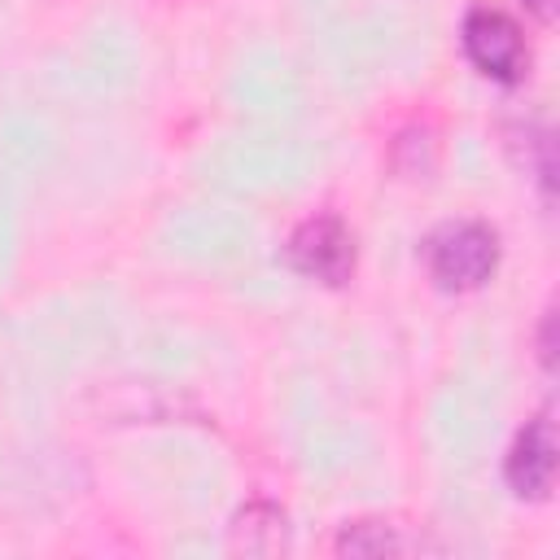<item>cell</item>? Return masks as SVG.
<instances>
[{
    "instance_id": "6da1fadb",
    "label": "cell",
    "mask_w": 560,
    "mask_h": 560,
    "mask_svg": "<svg viewBox=\"0 0 560 560\" xmlns=\"http://www.w3.org/2000/svg\"><path fill=\"white\" fill-rule=\"evenodd\" d=\"M424 267L442 293H472L499 267V232L481 219H455L429 232Z\"/></svg>"
},
{
    "instance_id": "7a4b0ae2",
    "label": "cell",
    "mask_w": 560,
    "mask_h": 560,
    "mask_svg": "<svg viewBox=\"0 0 560 560\" xmlns=\"http://www.w3.org/2000/svg\"><path fill=\"white\" fill-rule=\"evenodd\" d=\"M284 262L306 280L341 289L354 276V232H350V223L332 210L306 214L284 241Z\"/></svg>"
},
{
    "instance_id": "3957f363",
    "label": "cell",
    "mask_w": 560,
    "mask_h": 560,
    "mask_svg": "<svg viewBox=\"0 0 560 560\" xmlns=\"http://www.w3.org/2000/svg\"><path fill=\"white\" fill-rule=\"evenodd\" d=\"M459 39H464V57L494 83H521L525 66H529V44L521 35V26L503 13V9H490V4H472L464 13V26H459Z\"/></svg>"
},
{
    "instance_id": "277c9868",
    "label": "cell",
    "mask_w": 560,
    "mask_h": 560,
    "mask_svg": "<svg viewBox=\"0 0 560 560\" xmlns=\"http://www.w3.org/2000/svg\"><path fill=\"white\" fill-rule=\"evenodd\" d=\"M556 451L560 446H556V420H551V411L529 416L516 429V438H512V446L503 455V481H508V490L516 499L542 503L551 494V486H556Z\"/></svg>"
},
{
    "instance_id": "5b68a950",
    "label": "cell",
    "mask_w": 560,
    "mask_h": 560,
    "mask_svg": "<svg viewBox=\"0 0 560 560\" xmlns=\"http://www.w3.org/2000/svg\"><path fill=\"white\" fill-rule=\"evenodd\" d=\"M332 551L337 556H411V551H424V538H411L402 525H389V521H350L341 525Z\"/></svg>"
},
{
    "instance_id": "8992f818",
    "label": "cell",
    "mask_w": 560,
    "mask_h": 560,
    "mask_svg": "<svg viewBox=\"0 0 560 560\" xmlns=\"http://www.w3.org/2000/svg\"><path fill=\"white\" fill-rule=\"evenodd\" d=\"M284 512L271 503H249L245 512H236L232 521V551H249V556H271L289 547V529H284Z\"/></svg>"
},
{
    "instance_id": "52a82bcc",
    "label": "cell",
    "mask_w": 560,
    "mask_h": 560,
    "mask_svg": "<svg viewBox=\"0 0 560 560\" xmlns=\"http://www.w3.org/2000/svg\"><path fill=\"white\" fill-rule=\"evenodd\" d=\"M551 324H556V311L542 315V332H538V354H542V368H547V372L556 368V337H551Z\"/></svg>"
},
{
    "instance_id": "ba28073f",
    "label": "cell",
    "mask_w": 560,
    "mask_h": 560,
    "mask_svg": "<svg viewBox=\"0 0 560 560\" xmlns=\"http://www.w3.org/2000/svg\"><path fill=\"white\" fill-rule=\"evenodd\" d=\"M525 9H529L538 22H551V13H556V0H525Z\"/></svg>"
}]
</instances>
